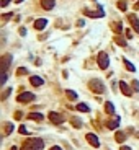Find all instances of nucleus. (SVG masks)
<instances>
[{
	"label": "nucleus",
	"mask_w": 139,
	"mask_h": 150,
	"mask_svg": "<svg viewBox=\"0 0 139 150\" xmlns=\"http://www.w3.org/2000/svg\"><path fill=\"white\" fill-rule=\"evenodd\" d=\"M43 149H44V142L41 139H36V137L25 140L21 145V150H43Z\"/></svg>",
	"instance_id": "obj_1"
},
{
	"label": "nucleus",
	"mask_w": 139,
	"mask_h": 150,
	"mask_svg": "<svg viewBox=\"0 0 139 150\" xmlns=\"http://www.w3.org/2000/svg\"><path fill=\"white\" fill-rule=\"evenodd\" d=\"M89 88L93 93H97V95H102L105 91V85H103V82L98 80V78H92V80L89 82Z\"/></svg>",
	"instance_id": "obj_2"
},
{
	"label": "nucleus",
	"mask_w": 139,
	"mask_h": 150,
	"mask_svg": "<svg viewBox=\"0 0 139 150\" xmlns=\"http://www.w3.org/2000/svg\"><path fill=\"white\" fill-rule=\"evenodd\" d=\"M110 65V59H108V54L106 52H100L98 54V67L100 69H108Z\"/></svg>",
	"instance_id": "obj_3"
},
{
	"label": "nucleus",
	"mask_w": 139,
	"mask_h": 150,
	"mask_svg": "<svg viewBox=\"0 0 139 150\" xmlns=\"http://www.w3.org/2000/svg\"><path fill=\"white\" fill-rule=\"evenodd\" d=\"M16 100L20 101V103H28V101H33L35 100V95L30 93V91H26V93H20V95L16 96Z\"/></svg>",
	"instance_id": "obj_4"
},
{
	"label": "nucleus",
	"mask_w": 139,
	"mask_h": 150,
	"mask_svg": "<svg viewBox=\"0 0 139 150\" xmlns=\"http://www.w3.org/2000/svg\"><path fill=\"white\" fill-rule=\"evenodd\" d=\"M49 121L51 122H52V124H62V122H64V118H62V116L61 114H57V113H52V111H51L49 113Z\"/></svg>",
	"instance_id": "obj_5"
},
{
	"label": "nucleus",
	"mask_w": 139,
	"mask_h": 150,
	"mask_svg": "<svg viewBox=\"0 0 139 150\" xmlns=\"http://www.w3.org/2000/svg\"><path fill=\"white\" fill-rule=\"evenodd\" d=\"M84 13H85L87 16H92V18H102V16L105 15V11H103V8H102V7H98V10H97V11L84 10Z\"/></svg>",
	"instance_id": "obj_6"
},
{
	"label": "nucleus",
	"mask_w": 139,
	"mask_h": 150,
	"mask_svg": "<svg viewBox=\"0 0 139 150\" xmlns=\"http://www.w3.org/2000/svg\"><path fill=\"white\" fill-rule=\"evenodd\" d=\"M128 20H129V23H131V26H133V30L139 33V20H138V16L134 15V13H131V15H128Z\"/></svg>",
	"instance_id": "obj_7"
},
{
	"label": "nucleus",
	"mask_w": 139,
	"mask_h": 150,
	"mask_svg": "<svg viewBox=\"0 0 139 150\" xmlns=\"http://www.w3.org/2000/svg\"><path fill=\"white\" fill-rule=\"evenodd\" d=\"M87 140H89L90 145H93L95 149H98V147H100V140L97 139V135L92 134V132H90V134H87Z\"/></svg>",
	"instance_id": "obj_8"
},
{
	"label": "nucleus",
	"mask_w": 139,
	"mask_h": 150,
	"mask_svg": "<svg viewBox=\"0 0 139 150\" xmlns=\"http://www.w3.org/2000/svg\"><path fill=\"white\" fill-rule=\"evenodd\" d=\"M10 62H12V55L10 54H7V55H3V57H2V70H3V72H7V70H8Z\"/></svg>",
	"instance_id": "obj_9"
},
{
	"label": "nucleus",
	"mask_w": 139,
	"mask_h": 150,
	"mask_svg": "<svg viewBox=\"0 0 139 150\" xmlns=\"http://www.w3.org/2000/svg\"><path fill=\"white\" fill-rule=\"evenodd\" d=\"M119 88H121V91H123L124 96H131V95H133V91H131V88L128 86L126 82H119Z\"/></svg>",
	"instance_id": "obj_10"
},
{
	"label": "nucleus",
	"mask_w": 139,
	"mask_h": 150,
	"mask_svg": "<svg viewBox=\"0 0 139 150\" xmlns=\"http://www.w3.org/2000/svg\"><path fill=\"white\" fill-rule=\"evenodd\" d=\"M30 83H31L33 86H41L43 83H44V82H43V78H41V77H38V75H33V77L30 78Z\"/></svg>",
	"instance_id": "obj_11"
},
{
	"label": "nucleus",
	"mask_w": 139,
	"mask_h": 150,
	"mask_svg": "<svg viewBox=\"0 0 139 150\" xmlns=\"http://www.w3.org/2000/svg\"><path fill=\"white\" fill-rule=\"evenodd\" d=\"M118 126H119V118H113V119L106 121V127L108 129H116Z\"/></svg>",
	"instance_id": "obj_12"
},
{
	"label": "nucleus",
	"mask_w": 139,
	"mask_h": 150,
	"mask_svg": "<svg viewBox=\"0 0 139 150\" xmlns=\"http://www.w3.org/2000/svg\"><path fill=\"white\" fill-rule=\"evenodd\" d=\"M46 25H48V21H46L44 18H40V20H36V21H35V28H36L38 31L44 30V28H46Z\"/></svg>",
	"instance_id": "obj_13"
},
{
	"label": "nucleus",
	"mask_w": 139,
	"mask_h": 150,
	"mask_svg": "<svg viewBox=\"0 0 139 150\" xmlns=\"http://www.w3.org/2000/svg\"><path fill=\"white\" fill-rule=\"evenodd\" d=\"M41 7L44 10H52L54 8V0H41Z\"/></svg>",
	"instance_id": "obj_14"
},
{
	"label": "nucleus",
	"mask_w": 139,
	"mask_h": 150,
	"mask_svg": "<svg viewBox=\"0 0 139 150\" xmlns=\"http://www.w3.org/2000/svg\"><path fill=\"white\" fill-rule=\"evenodd\" d=\"M114 139H116L118 144H123L124 140H126V134H124V132H116V134H114Z\"/></svg>",
	"instance_id": "obj_15"
},
{
	"label": "nucleus",
	"mask_w": 139,
	"mask_h": 150,
	"mask_svg": "<svg viewBox=\"0 0 139 150\" xmlns=\"http://www.w3.org/2000/svg\"><path fill=\"white\" fill-rule=\"evenodd\" d=\"M105 111H106L108 114H114V106H113V103L106 101V103H105Z\"/></svg>",
	"instance_id": "obj_16"
},
{
	"label": "nucleus",
	"mask_w": 139,
	"mask_h": 150,
	"mask_svg": "<svg viewBox=\"0 0 139 150\" xmlns=\"http://www.w3.org/2000/svg\"><path fill=\"white\" fill-rule=\"evenodd\" d=\"M28 118L33 121H43V114H41V113H30Z\"/></svg>",
	"instance_id": "obj_17"
},
{
	"label": "nucleus",
	"mask_w": 139,
	"mask_h": 150,
	"mask_svg": "<svg viewBox=\"0 0 139 150\" xmlns=\"http://www.w3.org/2000/svg\"><path fill=\"white\" fill-rule=\"evenodd\" d=\"M114 43H116L118 46H121V47H126V41H124L119 34H116V36H114Z\"/></svg>",
	"instance_id": "obj_18"
},
{
	"label": "nucleus",
	"mask_w": 139,
	"mask_h": 150,
	"mask_svg": "<svg viewBox=\"0 0 139 150\" xmlns=\"http://www.w3.org/2000/svg\"><path fill=\"white\" fill-rule=\"evenodd\" d=\"M111 28H113V31L114 33H116V34H121V31H123V26H121V23H113V25H111Z\"/></svg>",
	"instance_id": "obj_19"
},
{
	"label": "nucleus",
	"mask_w": 139,
	"mask_h": 150,
	"mask_svg": "<svg viewBox=\"0 0 139 150\" xmlns=\"http://www.w3.org/2000/svg\"><path fill=\"white\" fill-rule=\"evenodd\" d=\"M77 109H79L80 113H89L90 108H89L87 105H85V103H79V105H77Z\"/></svg>",
	"instance_id": "obj_20"
},
{
	"label": "nucleus",
	"mask_w": 139,
	"mask_h": 150,
	"mask_svg": "<svg viewBox=\"0 0 139 150\" xmlns=\"http://www.w3.org/2000/svg\"><path fill=\"white\" fill-rule=\"evenodd\" d=\"M3 132H5V135H10L12 134V130H13V124H12V122H7L5 126H3Z\"/></svg>",
	"instance_id": "obj_21"
},
{
	"label": "nucleus",
	"mask_w": 139,
	"mask_h": 150,
	"mask_svg": "<svg viewBox=\"0 0 139 150\" xmlns=\"http://www.w3.org/2000/svg\"><path fill=\"white\" fill-rule=\"evenodd\" d=\"M65 96H67V98H69V100H77V93H75V91H72V90H65Z\"/></svg>",
	"instance_id": "obj_22"
},
{
	"label": "nucleus",
	"mask_w": 139,
	"mask_h": 150,
	"mask_svg": "<svg viewBox=\"0 0 139 150\" xmlns=\"http://www.w3.org/2000/svg\"><path fill=\"white\" fill-rule=\"evenodd\" d=\"M70 122H72V126H74V127H77V129H80V127H82V121L77 119V118H72V119H70Z\"/></svg>",
	"instance_id": "obj_23"
},
{
	"label": "nucleus",
	"mask_w": 139,
	"mask_h": 150,
	"mask_svg": "<svg viewBox=\"0 0 139 150\" xmlns=\"http://www.w3.org/2000/svg\"><path fill=\"white\" fill-rule=\"evenodd\" d=\"M118 8L121 11H126V8H128V5H126V0H118Z\"/></svg>",
	"instance_id": "obj_24"
},
{
	"label": "nucleus",
	"mask_w": 139,
	"mask_h": 150,
	"mask_svg": "<svg viewBox=\"0 0 139 150\" xmlns=\"http://www.w3.org/2000/svg\"><path fill=\"white\" fill-rule=\"evenodd\" d=\"M124 65H126V69H128V70H131V72H134V70H136V69H134V65L131 64V62H129L128 59H124Z\"/></svg>",
	"instance_id": "obj_25"
},
{
	"label": "nucleus",
	"mask_w": 139,
	"mask_h": 150,
	"mask_svg": "<svg viewBox=\"0 0 139 150\" xmlns=\"http://www.w3.org/2000/svg\"><path fill=\"white\" fill-rule=\"evenodd\" d=\"M10 88H7L5 91H3V93H2V96H0V98H2V100H7V98H8V95H10Z\"/></svg>",
	"instance_id": "obj_26"
},
{
	"label": "nucleus",
	"mask_w": 139,
	"mask_h": 150,
	"mask_svg": "<svg viewBox=\"0 0 139 150\" xmlns=\"http://www.w3.org/2000/svg\"><path fill=\"white\" fill-rule=\"evenodd\" d=\"M25 74H28V70L25 67H20V69L16 70V75H25Z\"/></svg>",
	"instance_id": "obj_27"
},
{
	"label": "nucleus",
	"mask_w": 139,
	"mask_h": 150,
	"mask_svg": "<svg viewBox=\"0 0 139 150\" xmlns=\"http://www.w3.org/2000/svg\"><path fill=\"white\" fill-rule=\"evenodd\" d=\"M133 88H134V91H139V82L138 80L133 82Z\"/></svg>",
	"instance_id": "obj_28"
},
{
	"label": "nucleus",
	"mask_w": 139,
	"mask_h": 150,
	"mask_svg": "<svg viewBox=\"0 0 139 150\" xmlns=\"http://www.w3.org/2000/svg\"><path fill=\"white\" fill-rule=\"evenodd\" d=\"M20 132H21V134H28V129H26V126H20Z\"/></svg>",
	"instance_id": "obj_29"
},
{
	"label": "nucleus",
	"mask_w": 139,
	"mask_h": 150,
	"mask_svg": "<svg viewBox=\"0 0 139 150\" xmlns=\"http://www.w3.org/2000/svg\"><path fill=\"white\" fill-rule=\"evenodd\" d=\"M10 2H12V0H2V2H0V7H7Z\"/></svg>",
	"instance_id": "obj_30"
},
{
	"label": "nucleus",
	"mask_w": 139,
	"mask_h": 150,
	"mask_svg": "<svg viewBox=\"0 0 139 150\" xmlns=\"http://www.w3.org/2000/svg\"><path fill=\"white\" fill-rule=\"evenodd\" d=\"M7 82V72H3V75H2V80H0V83H2V85H3V83H5Z\"/></svg>",
	"instance_id": "obj_31"
},
{
	"label": "nucleus",
	"mask_w": 139,
	"mask_h": 150,
	"mask_svg": "<svg viewBox=\"0 0 139 150\" xmlns=\"http://www.w3.org/2000/svg\"><path fill=\"white\" fill-rule=\"evenodd\" d=\"M126 38H128V39H131V38H133V33H131V30H126Z\"/></svg>",
	"instance_id": "obj_32"
},
{
	"label": "nucleus",
	"mask_w": 139,
	"mask_h": 150,
	"mask_svg": "<svg viewBox=\"0 0 139 150\" xmlns=\"http://www.w3.org/2000/svg\"><path fill=\"white\" fill-rule=\"evenodd\" d=\"M21 116H23V114H21V111H16V113H15V119H21Z\"/></svg>",
	"instance_id": "obj_33"
},
{
	"label": "nucleus",
	"mask_w": 139,
	"mask_h": 150,
	"mask_svg": "<svg viewBox=\"0 0 139 150\" xmlns=\"http://www.w3.org/2000/svg\"><path fill=\"white\" fill-rule=\"evenodd\" d=\"M12 16H13V13H7V15H3L2 18H3V20H8V18H12Z\"/></svg>",
	"instance_id": "obj_34"
},
{
	"label": "nucleus",
	"mask_w": 139,
	"mask_h": 150,
	"mask_svg": "<svg viewBox=\"0 0 139 150\" xmlns=\"http://www.w3.org/2000/svg\"><path fill=\"white\" fill-rule=\"evenodd\" d=\"M20 34H21V36L26 34V30H25V28H20Z\"/></svg>",
	"instance_id": "obj_35"
},
{
	"label": "nucleus",
	"mask_w": 139,
	"mask_h": 150,
	"mask_svg": "<svg viewBox=\"0 0 139 150\" xmlns=\"http://www.w3.org/2000/svg\"><path fill=\"white\" fill-rule=\"evenodd\" d=\"M121 150H131V149H129V147H126V145H123V147H121Z\"/></svg>",
	"instance_id": "obj_36"
},
{
	"label": "nucleus",
	"mask_w": 139,
	"mask_h": 150,
	"mask_svg": "<svg viewBox=\"0 0 139 150\" xmlns=\"http://www.w3.org/2000/svg\"><path fill=\"white\" fill-rule=\"evenodd\" d=\"M51 150H62V149H59V147L56 145V147H52V149H51Z\"/></svg>",
	"instance_id": "obj_37"
},
{
	"label": "nucleus",
	"mask_w": 139,
	"mask_h": 150,
	"mask_svg": "<svg viewBox=\"0 0 139 150\" xmlns=\"http://www.w3.org/2000/svg\"><path fill=\"white\" fill-rule=\"evenodd\" d=\"M134 8H139V0L136 2V5H134Z\"/></svg>",
	"instance_id": "obj_38"
},
{
	"label": "nucleus",
	"mask_w": 139,
	"mask_h": 150,
	"mask_svg": "<svg viewBox=\"0 0 139 150\" xmlns=\"http://www.w3.org/2000/svg\"><path fill=\"white\" fill-rule=\"evenodd\" d=\"M10 150H16V147H12V149Z\"/></svg>",
	"instance_id": "obj_39"
},
{
	"label": "nucleus",
	"mask_w": 139,
	"mask_h": 150,
	"mask_svg": "<svg viewBox=\"0 0 139 150\" xmlns=\"http://www.w3.org/2000/svg\"><path fill=\"white\" fill-rule=\"evenodd\" d=\"M20 2H23V0H16V3H20Z\"/></svg>",
	"instance_id": "obj_40"
}]
</instances>
